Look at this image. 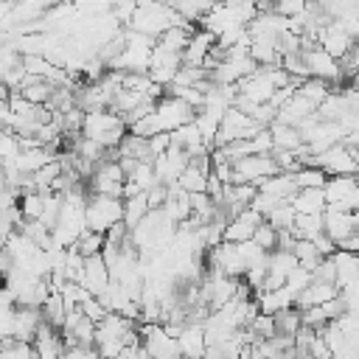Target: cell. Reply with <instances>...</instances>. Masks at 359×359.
<instances>
[{"label":"cell","instance_id":"cell-11","mask_svg":"<svg viewBox=\"0 0 359 359\" xmlns=\"http://www.w3.org/2000/svg\"><path fill=\"white\" fill-rule=\"evenodd\" d=\"M31 351H34V356H36V359H62L65 345H62L59 331H53L50 325H45V323H42V325L36 328L34 339H31Z\"/></svg>","mask_w":359,"mask_h":359},{"label":"cell","instance_id":"cell-4","mask_svg":"<svg viewBox=\"0 0 359 359\" xmlns=\"http://www.w3.org/2000/svg\"><path fill=\"white\" fill-rule=\"evenodd\" d=\"M356 154L359 151H348L337 143L323 154H317L314 163L325 177H356Z\"/></svg>","mask_w":359,"mask_h":359},{"label":"cell","instance_id":"cell-6","mask_svg":"<svg viewBox=\"0 0 359 359\" xmlns=\"http://www.w3.org/2000/svg\"><path fill=\"white\" fill-rule=\"evenodd\" d=\"M356 224H359L356 213H339V210H328V208L323 210V233L334 244V250L342 238L356 236Z\"/></svg>","mask_w":359,"mask_h":359},{"label":"cell","instance_id":"cell-31","mask_svg":"<svg viewBox=\"0 0 359 359\" xmlns=\"http://www.w3.org/2000/svg\"><path fill=\"white\" fill-rule=\"evenodd\" d=\"M0 129H3V126H0Z\"/></svg>","mask_w":359,"mask_h":359},{"label":"cell","instance_id":"cell-7","mask_svg":"<svg viewBox=\"0 0 359 359\" xmlns=\"http://www.w3.org/2000/svg\"><path fill=\"white\" fill-rule=\"evenodd\" d=\"M264 219L255 213V210H241L236 219H230L224 227H222V241H227V244H241V241H250L252 238V233H255V227L261 224Z\"/></svg>","mask_w":359,"mask_h":359},{"label":"cell","instance_id":"cell-2","mask_svg":"<svg viewBox=\"0 0 359 359\" xmlns=\"http://www.w3.org/2000/svg\"><path fill=\"white\" fill-rule=\"evenodd\" d=\"M121 222H123V202L121 199L98 196V194H90L87 196V205H84V227L90 233L104 236L109 227H115Z\"/></svg>","mask_w":359,"mask_h":359},{"label":"cell","instance_id":"cell-13","mask_svg":"<svg viewBox=\"0 0 359 359\" xmlns=\"http://www.w3.org/2000/svg\"><path fill=\"white\" fill-rule=\"evenodd\" d=\"M294 216H320L325 210V196H323V188H303V191H294V196L289 199Z\"/></svg>","mask_w":359,"mask_h":359},{"label":"cell","instance_id":"cell-5","mask_svg":"<svg viewBox=\"0 0 359 359\" xmlns=\"http://www.w3.org/2000/svg\"><path fill=\"white\" fill-rule=\"evenodd\" d=\"M191 163V157L185 154V151H180V149H165L163 154H157L154 160H151V168H154V180L160 182V185H171V182H177V177L185 171V165Z\"/></svg>","mask_w":359,"mask_h":359},{"label":"cell","instance_id":"cell-15","mask_svg":"<svg viewBox=\"0 0 359 359\" xmlns=\"http://www.w3.org/2000/svg\"><path fill=\"white\" fill-rule=\"evenodd\" d=\"M314 109H317V107H314L311 101H306V98H300V95L294 93V95H292V98H289V101L275 112V121H278V123H283V126H297L303 118L314 115Z\"/></svg>","mask_w":359,"mask_h":359},{"label":"cell","instance_id":"cell-18","mask_svg":"<svg viewBox=\"0 0 359 359\" xmlns=\"http://www.w3.org/2000/svg\"><path fill=\"white\" fill-rule=\"evenodd\" d=\"M300 98H306V101H311L314 107L328 95V93H334L331 90V84H325V81H320V79H306V81H300L297 84V90H294Z\"/></svg>","mask_w":359,"mask_h":359},{"label":"cell","instance_id":"cell-28","mask_svg":"<svg viewBox=\"0 0 359 359\" xmlns=\"http://www.w3.org/2000/svg\"><path fill=\"white\" fill-rule=\"evenodd\" d=\"M146 143H149V151H151V157H157V154H163V151H165V149L171 146V143H168V132H160V135H151V137H149Z\"/></svg>","mask_w":359,"mask_h":359},{"label":"cell","instance_id":"cell-8","mask_svg":"<svg viewBox=\"0 0 359 359\" xmlns=\"http://www.w3.org/2000/svg\"><path fill=\"white\" fill-rule=\"evenodd\" d=\"M353 45H356V39H351V36L342 31L339 22H328V25L317 34V48H323V50H325L328 56H334V59H342Z\"/></svg>","mask_w":359,"mask_h":359},{"label":"cell","instance_id":"cell-14","mask_svg":"<svg viewBox=\"0 0 359 359\" xmlns=\"http://www.w3.org/2000/svg\"><path fill=\"white\" fill-rule=\"evenodd\" d=\"M337 297V286L334 283H323V280H311L297 297H294V309L303 311V309H314V306H323L328 300Z\"/></svg>","mask_w":359,"mask_h":359},{"label":"cell","instance_id":"cell-25","mask_svg":"<svg viewBox=\"0 0 359 359\" xmlns=\"http://www.w3.org/2000/svg\"><path fill=\"white\" fill-rule=\"evenodd\" d=\"M275 236H278V233H275V230H272L266 222H261V224L255 227V233H252V238H250V241H252L258 250L272 252V250H275Z\"/></svg>","mask_w":359,"mask_h":359},{"label":"cell","instance_id":"cell-22","mask_svg":"<svg viewBox=\"0 0 359 359\" xmlns=\"http://www.w3.org/2000/svg\"><path fill=\"white\" fill-rule=\"evenodd\" d=\"M275 233L278 230H292V224H294V210H292V205L289 202H283V205H278V208H272L269 210V216L264 219Z\"/></svg>","mask_w":359,"mask_h":359},{"label":"cell","instance_id":"cell-21","mask_svg":"<svg viewBox=\"0 0 359 359\" xmlns=\"http://www.w3.org/2000/svg\"><path fill=\"white\" fill-rule=\"evenodd\" d=\"M101 247H104V236L84 230V233L76 238V244H73L70 250H73L76 255H81V258H93V255H98V252H101Z\"/></svg>","mask_w":359,"mask_h":359},{"label":"cell","instance_id":"cell-10","mask_svg":"<svg viewBox=\"0 0 359 359\" xmlns=\"http://www.w3.org/2000/svg\"><path fill=\"white\" fill-rule=\"evenodd\" d=\"M39 325H42L39 309H20V306H14V320H11V339L14 342L31 345V339H34Z\"/></svg>","mask_w":359,"mask_h":359},{"label":"cell","instance_id":"cell-9","mask_svg":"<svg viewBox=\"0 0 359 359\" xmlns=\"http://www.w3.org/2000/svg\"><path fill=\"white\" fill-rule=\"evenodd\" d=\"M109 283V272L101 261V255H93V258H84V266H81V278H79V286L90 294V297H98Z\"/></svg>","mask_w":359,"mask_h":359},{"label":"cell","instance_id":"cell-24","mask_svg":"<svg viewBox=\"0 0 359 359\" xmlns=\"http://www.w3.org/2000/svg\"><path fill=\"white\" fill-rule=\"evenodd\" d=\"M17 154H20V137L8 129H0V160L11 163V160H17Z\"/></svg>","mask_w":359,"mask_h":359},{"label":"cell","instance_id":"cell-30","mask_svg":"<svg viewBox=\"0 0 359 359\" xmlns=\"http://www.w3.org/2000/svg\"><path fill=\"white\" fill-rule=\"evenodd\" d=\"M325 359H331V356H325Z\"/></svg>","mask_w":359,"mask_h":359},{"label":"cell","instance_id":"cell-20","mask_svg":"<svg viewBox=\"0 0 359 359\" xmlns=\"http://www.w3.org/2000/svg\"><path fill=\"white\" fill-rule=\"evenodd\" d=\"M292 177V185H294V191H303V188H323L325 185V174L320 171V168H297L294 174H289Z\"/></svg>","mask_w":359,"mask_h":359},{"label":"cell","instance_id":"cell-29","mask_svg":"<svg viewBox=\"0 0 359 359\" xmlns=\"http://www.w3.org/2000/svg\"><path fill=\"white\" fill-rule=\"evenodd\" d=\"M17 202H20V194H17V191H11V188H6V185L0 182V210L17 208Z\"/></svg>","mask_w":359,"mask_h":359},{"label":"cell","instance_id":"cell-27","mask_svg":"<svg viewBox=\"0 0 359 359\" xmlns=\"http://www.w3.org/2000/svg\"><path fill=\"white\" fill-rule=\"evenodd\" d=\"M62 359H101L98 356V351L90 345H73V348H65V353H62Z\"/></svg>","mask_w":359,"mask_h":359},{"label":"cell","instance_id":"cell-3","mask_svg":"<svg viewBox=\"0 0 359 359\" xmlns=\"http://www.w3.org/2000/svg\"><path fill=\"white\" fill-rule=\"evenodd\" d=\"M323 196H325L328 210L356 213V205H359L356 177H328L325 185H323Z\"/></svg>","mask_w":359,"mask_h":359},{"label":"cell","instance_id":"cell-1","mask_svg":"<svg viewBox=\"0 0 359 359\" xmlns=\"http://www.w3.org/2000/svg\"><path fill=\"white\" fill-rule=\"evenodd\" d=\"M174 25H188V22H182L168 3H137L135 14H132V20L126 25V31L143 34L149 39H157L163 31H168Z\"/></svg>","mask_w":359,"mask_h":359},{"label":"cell","instance_id":"cell-19","mask_svg":"<svg viewBox=\"0 0 359 359\" xmlns=\"http://www.w3.org/2000/svg\"><path fill=\"white\" fill-rule=\"evenodd\" d=\"M48 194H50V191H48ZM42 205H45V194H39V191L20 194V202H17L22 219H34V222H39V216H42Z\"/></svg>","mask_w":359,"mask_h":359},{"label":"cell","instance_id":"cell-23","mask_svg":"<svg viewBox=\"0 0 359 359\" xmlns=\"http://www.w3.org/2000/svg\"><path fill=\"white\" fill-rule=\"evenodd\" d=\"M126 182H132L140 194H143V191H149V188L157 182V180H154V168H151V163H137V165H135V171L126 177Z\"/></svg>","mask_w":359,"mask_h":359},{"label":"cell","instance_id":"cell-17","mask_svg":"<svg viewBox=\"0 0 359 359\" xmlns=\"http://www.w3.org/2000/svg\"><path fill=\"white\" fill-rule=\"evenodd\" d=\"M272 325H275V337H289L294 339V334L300 331V311L297 309H286L272 314Z\"/></svg>","mask_w":359,"mask_h":359},{"label":"cell","instance_id":"cell-26","mask_svg":"<svg viewBox=\"0 0 359 359\" xmlns=\"http://www.w3.org/2000/svg\"><path fill=\"white\" fill-rule=\"evenodd\" d=\"M309 283H311V272H306V269L294 266V269L286 275V283H283V286H286V289H289V292L297 297V294H300V292H303Z\"/></svg>","mask_w":359,"mask_h":359},{"label":"cell","instance_id":"cell-16","mask_svg":"<svg viewBox=\"0 0 359 359\" xmlns=\"http://www.w3.org/2000/svg\"><path fill=\"white\" fill-rule=\"evenodd\" d=\"M255 191L261 196H269L275 202H289L294 196V185H292V177L289 174H275V177H266L255 185Z\"/></svg>","mask_w":359,"mask_h":359},{"label":"cell","instance_id":"cell-12","mask_svg":"<svg viewBox=\"0 0 359 359\" xmlns=\"http://www.w3.org/2000/svg\"><path fill=\"white\" fill-rule=\"evenodd\" d=\"M177 351L182 359H202L205 353V337L199 323H185L177 334Z\"/></svg>","mask_w":359,"mask_h":359}]
</instances>
